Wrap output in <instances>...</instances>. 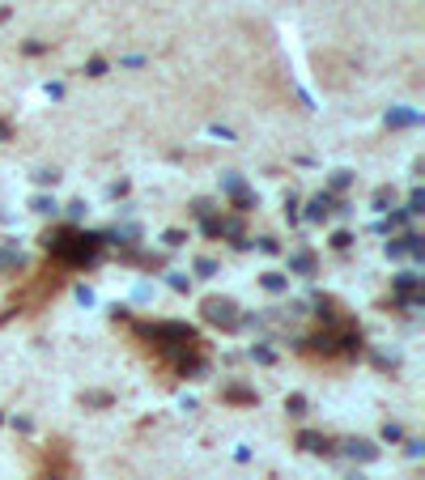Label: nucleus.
Masks as SVG:
<instances>
[{"mask_svg": "<svg viewBox=\"0 0 425 480\" xmlns=\"http://www.w3.org/2000/svg\"><path fill=\"white\" fill-rule=\"evenodd\" d=\"M204 319L230 332V328H238V306H234L230 298H208V302H204Z\"/></svg>", "mask_w": 425, "mask_h": 480, "instance_id": "nucleus-1", "label": "nucleus"}, {"mask_svg": "<svg viewBox=\"0 0 425 480\" xmlns=\"http://www.w3.org/2000/svg\"><path fill=\"white\" fill-rule=\"evenodd\" d=\"M22 268V255L17 251H0V272H17Z\"/></svg>", "mask_w": 425, "mask_h": 480, "instance_id": "nucleus-2", "label": "nucleus"}, {"mask_svg": "<svg viewBox=\"0 0 425 480\" xmlns=\"http://www.w3.org/2000/svg\"><path fill=\"white\" fill-rule=\"evenodd\" d=\"M328 212H332V200H328V196H319V200L310 204V217H315V221H324Z\"/></svg>", "mask_w": 425, "mask_h": 480, "instance_id": "nucleus-3", "label": "nucleus"}, {"mask_svg": "<svg viewBox=\"0 0 425 480\" xmlns=\"http://www.w3.org/2000/svg\"><path fill=\"white\" fill-rule=\"evenodd\" d=\"M226 400H234V404H255V391H247V387H230Z\"/></svg>", "mask_w": 425, "mask_h": 480, "instance_id": "nucleus-4", "label": "nucleus"}, {"mask_svg": "<svg viewBox=\"0 0 425 480\" xmlns=\"http://www.w3.org/2000/svg\"><path fill=\"white\" fill-rule=\"evenodd\" d=\"M0 140H9V124L5 119H0Z\"/></svg>", "mask_w": 425, "mask_h": 480, "instance_id": "nucleus-5", "label": "nucleus"}]
</instances>
